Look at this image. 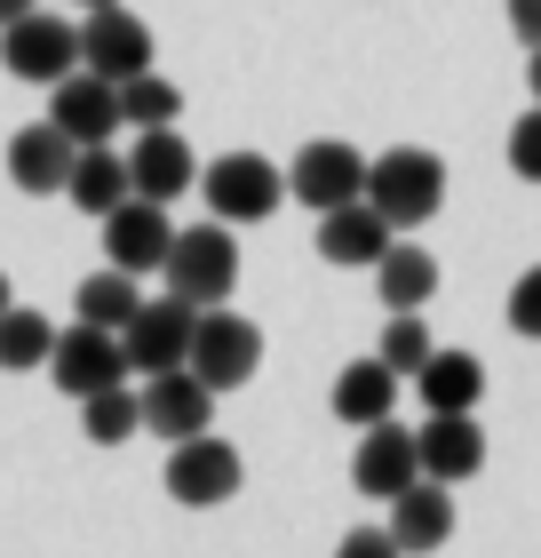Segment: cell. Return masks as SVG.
<instances>
[{
    "label": "cell",
    "mask_w": 541,
    "mask_h": 558,
    "mask_svg": "<svg viewBox=\"0 0 541 558\" xmlns=\"http://www.w3.org/2000/svg\"><path fill=\"white\" fill-rule=\"evenodd\" d=\"M415 454H422V478H446V487H462V478L485 471V430H478V408L462 415H430L415 430Z\"/></svg>",
    "instance_id": "cell-17"
},
{
    "label": "cell",
    "mask_w": 541,
    "mask_h": 558,
    "mask_svg": "<svg viewBox=\"0 0 541 558\" xmlns=\"http://www.w3.org/2000/svg\"><path fill=\"white\" fill-rule=\"evenodd\" d=\"M168 288L192 295V303H223L231 288H239V240H231V223H192V232L168 240Z\"/></svg>",
    "instance_id": "cell-2"
},
{
    "label": "cell",
    "mask_w": 541,
    "mask_h": 558,
    "mask_svg": "<svg viewBox=\"0 0 541 558\" xmlns=\"http://www.w3.org/2000/svg\"><path fill=\"white\" fill-rule=\"evenodd\" d=\"M391 550H398L391 526H351L343 535V558H391Z\"/></svg>",
    "instance_id": "cell-31"
},
{
    "label": "cell",
    "mask_w": 541,
    "mask_h": 558,
    "mask_svg": "<svg viewBox=\"0 0 541 558\" xmlns=\"http://www.w3.org/2000/svg\"><path fill=\"white\" fill-rule=\"evenodd\" d=\"M136 271H120V264H104V271H88L81 279V295H72V312L81 319H96V327H127L136 319Z\"/></svg>",
    "instance_id": "cell-25"
},
{
    "label": "cell",
    "mask_w": 541,
    "mask_h": 558,
    "mask_svg": "<svg viewBox=\"0 0 541 558\" xmlns=\"http://www.w3.org/2000/svg\"><path fill=\"white\" fill-rule=\"evenodd\" d=\"M526 81H533V105H541V48H533V64H526Z\"/></svg>",
    "instance_id": "cell-34"
},
{
    "label": "cell",
    "mask_w": 541,
    "mask_h": 558,
    "mask_svg": "<svg viewBox=\"0 0 541 558\" xmlns=\"http://www.w3.org/2000/svg\"><path fill=\"white\" fill-rule=\"evenodd\" d=\"M9 303H16V295H9V271H0V312H9Z\"/></svg>",
    "instance_id": "cell-35"
},
{
    "label": "cell",
    "mask_w": 541,
    "mask_h": 558,
    "mask_svg": "<svg viewBox=\"0 0 541 558\" xmlns=\"http://www.w3.org/2000/svg\"><path fill=\"white\" fill-rule=\"evenodd\" d=\"M0 64H9V81L57 88L64 72L81 64V24H64L48 9H24L16 24H0Z\"/></svg>",
    "instance_id": "cell-5"
},
{
    "label": "cell",
    "mask_w": 541,
    "mask_h": 558,
    "mask_svg": "<svg viewBox=\"0 0 541 558\" xmlns=\"http://www.w3.org/2000/svg\"><path fill=\"white\" fill-rule=\"evenodd\" d=\"M199 192L223 223H263L287 199V168H271L263 151H223L216 168H199Z\"/></svg>",
    "instance_id": "cell-6"
},
{
    "label": "cell",
    "mask_w": 541,
    "mask_h": 558,
    "mask_svg": "<svg viewBox=\"0 0 541 558\" xmlns=\"http://www.w3.org/2000/svg\"><path fill=\"white\" fill-rule=\"evenodd\" d=\"M24 9H40V0H0V24H16Z\"/></svg>",
    "instance_id": "cell-33"
},
{
    "label": "cell",
    "mask_w": 541,
    "mask_h": 558,
    "mask_svg": "<svg viewBox=\"0 0 541 558\" xmlns=\"http://www.w3.org/2000/svg\"><path fill=\"white\" fill-rule=\"evenodd\" d=\"M48 120L72 136V144H112V129H127L120 112V81H104V72L72 64L57 88H48Z\"/></svg>",
    "instance_id": "cell-10"
},
{
    "label": "cell",
    "mask_w": 541,
    "mask_h": 558,
    "mask_svg": "<svg viewBox=\"0 0 541 558\" xmlns=\"http://www.w3.org/2000/svg\"><path fill=\"white\" fill-rule=\"evenodd\" d=\"M48 351H57V327H48L40 312H24V303H9V312H0V367L9 375L48 367Z\"/></svg>",
    "instance_id": "cell-26"
},
{
    "label": "cell",
    "mask_w": 541,
    "mask_h": 558,
    "mask_svg": "<svg viewBox=\"0 0 541 558\" xmlns=\"http://www.w3.org/2000/svg\"><path fill=\"white\" fill-rule=\"evenodd\" d=\"M509 327H518L526 343H541V264L518 271V288H509Z\"/></svg>",
    "instance_id": "cell-29"
},
{
    "label": "cell",
    "mask_w": 541,
    "mask_h": 558,
    "mask_svg": "<svg viewBox=\"0 0 541 558\" xmlns=\"http://www.w3.org/2000/svg\"><path fill=\"white\" fill-rule=\"evenodd\" d=\"M48 375H57V391H64V399H88V391H104V384H127V375H136V360H127L120 327L72 319V327H57V351H48Z\"/></svg>",
    "instance_id": "cell-3"
},
{
    "label": "cell",
    "mask_w": 541,
    "mask_h": 558,
    "mask_svg": "<svg viewBox=\"0 0 541 558\" xmlns=\"http://www.w3.org/2000/svg\"><path fill=\"white\" fill-rule=\"evenodd\" d=\"M509 33L526 48H541V0H509Z\"/></svg>",
    "instance_id": "cell-32"
},
{
    "label": "cell",
    "mask_w": 541,
    "mask_h": 558,
    "mask_svg": "<svg viewBox=\"0 0 541 558\" xmlns=\"http://www.w3.org/2000/svg\"><path fill=\"white\" fill-rule=\"evenodd\" d=\"M327 408L343 415L351 430H367V423H382V415L398 408V367L382 360V351H374V360H351L343 375H334V399H327Z\"/></svg>",
    "instance_id": "cell-20"
},
{
    "label": "cell",
    "mask_w": 541,
    "mask_h": 558,
    "mask_svg": "<svg viewBox=\"0 0 541 558\" xmlns=\"http://www.w3.org/2000/svg\"><path fill=\"white\" fill-rule=\"evenodd\" d=\"M168 240H175V223H168V199H144V192H127L120 208L104 216V256L120 271H160L168 264Z\"/></svg>",
    "instance_id": "cell-14"
},
{
    "label": "cell",
    "mask_w": 541,
    "mask_h": 558,
    "mask_svg": "<svg viewBox=\"0 0 541 558\" xmlns=\"http://www.w3.org/2000/svg\"><path fill=\"white\" fill-rule=\"evenodd\" d=\"M192 327H199V303L168 288L160 303H136V319L120 327V343H127V360H136V375H160V367L192 360Z\"/></svg>",
    "instance_id": "cell-8"
},
{
    "label": "cell",
    "mask_w": 541,
    "mask_h": 558,
    "mask_svg": "<svg viewBox=\"0 0 541 558\" xmlns=\"http://www.w3.org/2000/svg\"><path fill=\"white\" fill-rule=\"evenodd\" d=\"M81 9H104V0H81Z\"/></svg>",
    "instance_id": "cell-36"
},
{
    "label": "cell",
    "mask_w": 541,
    "mask_h": 558,
    "mask_svg": "<svg viewBox=\"0 0 541 558\" xmlns=\"http://www.w3.org/2000/svg\"><path fill=\"white\" fill-rule=\"evenodd\" d=\"M391 240H398V223L382 216L367 192L319 216V256H327L334 271H374V264H382V247H391Z\"/></svg>",
    "instance_id": "cell-13"
},
{
    "label": "cell",
    "mask_w": 541,
    "mask_h": 558,
    "mask_svg": "<svg viewBox=\"0 0 541 558\" xmlns=\"http://www.w3.org/2000/svg\"><path fill=\"white\" fill-rule=\"evenodd\" d=\"M127 192H136V175H127V151H112V144H81V160H72V175H64V199H72V208L104 223Z\"/></svg>",
    "instance_id": "cell-19"
},
{
    "label": "cell",
    "mask_w": 541,
    "mask_h": 558,
    "mask_svg": "<svg viewBox=\"0 0 541 558\" xmlns=\"http://www.w3.org/2000/svg\"><path fill=\"white\" fill-rule=\"evenodd\" d=\"M127 175H136V192L144 199H184L199 184V160H192V144L184 129H136V144H127Z\"/></svg>",
    "instance_id": "cell-16"
},
{
    "label": "cell",
    "mask_w": 541,
    "mask_h": 558,
    "mask_svg": "<svg viewBox=\"0 0 541 558\" xmlns=\"http://www.w3.org/2000/svg\"><path fill=\"white\" fill-rule=\"evenodd\" d=\"M287 192H295L311 216L343 208V199H358V192H367V151H351L343 136L303 144V151H295V168H287Z\"/></svg>",
    "instance_id": "cell-9"
},
{
    "label": "cell",
    "mask_w": 541,
    "mask_h": 558,
    "mask_svg": "<svg viewBox=\"0 0 541 558\" xmlns=\"http://www.w3.org/2000/svg\"><path fill=\"white\" fill-rule=\"evenodd\" d=\"M247 487V463L239 447L216 439V430H192V439H168V495L192 502V511H216Z\"/></svg>",
    "instance_id": "cell-4"
},
{
    "label": "cell",
    "mask_w": 541,
    "mask_h": 558,
    "mask_svg": "<svg viewBox=\"0 0 541 558\" xmlns=\"http://www.w3.org/2000/svg\"><path fill=\"white\" fill-rule=\"evenodd\" d=\"M81 430L96 447H120V439H136L144 430V391H127V384H104V391H88L81 399Z\"/></svg>",
    "instance_id": "cell-24"
},
{
    "label": "cell",
    "mask_w": 541,
    "mask_h": 558,
    "mask_svg": "<svg viewBox=\"0 0 541 558\" xmlns=\"http://www.w3.org/2000/svg\"><path fill=\"white\" fill-rule=\"evenodd\" d=\"M72 160H81V144H72L57 120H33V129H16V136H9V184H16V192H33V199L64 192Z\"/></svg>",
    "instance_id": "cell-18"
},
{
    "label": "cell",
    "mask_w": 541,
    "mask_h": 558,
    "mask_svg": "<svg viewBox=\"0 0 541 558\" xmlns=\"http://www.w3.org/2000/svg\"><path fill=\"white\" fill-rule=\"evenodd\" d=\"M374 351H382V360H391L398 375H415V367L430 360L438 343H430V327H422L415 312H391V327H382V343H374Z\"/></svg>",
    "instance_id": "cell-28"
},
{
    "label": "cell",
    "mask_w": 541,
    "mask_h": 558,
    "mask_svg": "<svg viewBox=\"0 0 541 558\" xmlns=\"http://www.w3.org/2000/svg\"><path fill=\"white\" fill-rule=\"evenodd\" d=\"M415 384H422V408L430 415H462V408H478V399H485V367L470 360V351H430V360L415 367Z\"/></svg>",
    "instance_id": "cell-23"
},
{
    "label": "cell",
    "mask_w": 541,
    "mask_h": 558,
    "mask_svg": "<svg viewBox=\"0 0 541 558\" xmlns=\"http://www.w3.org/2000/svg\"><path fill=\"white\" fill-rule=\"evenodd\" d=\"M81 64L104 72V81H136V72H151V24L136 9H120V0L88 9V24H81Z\"/></svg>",
    "instance_id": "cell-11"
},
{
    "label": "cell",
    "mask_w": 541,
    "mask_h": 558,
    "mask_svg": "<svg viewBox=\"0 0 541 558\" xmlns=\"http://www.w3.org/2000/svg\"><path fill=\"white\" fill-rule=\"evenodd\" d=\"M192 375H208L216 391H239L255 367H263V327L223 312V303H199V327H192Z\"/></svg>",
    "instance_id": "cell-7"
},
{
    "label": "cell",
    "mask_w": 541,
    "mask_h": 558,
    "mask_svg": "<svg viewBox=\"0 0 541 558\" xmlns=\"http://www.w3.org/2000/svg\"><path fill=\"white\" fill-rule=\"evenodd\" d=\"M120 112H127V129H168L184 112V88L160 81V72H136V81H120Z\"/></svg>",
    "instance_id": "cell-27"
},
{
    "label": "cell",
    "mask_w": 541,
    "mask_h": 558,
    "mask_svg": "<svg viewBox=\"0 0 541 558\" xmlns=\"http://www.w3.org/2000/svg\"><path fill=\"white\" fill-rule=\"evenodd\" d=\"M438 256L430 247H415V240H391L382 247V264H374V288H382V303H391V312H422V303L438 295Z\"/></svg>",
    "instance_id": "cell-22"
},
{
    "label": "cell",
    "mask_w": 541,
    "mask_h": 558,
    "mask_svg": "<svg viewBox=\"0 0 541 558\" xmlns=\"http://www.w3.org/2000/svg\"><path fill=\"white\" fill-rule=\"evenodd\" d=\"M216 384L208 375H192V367H160V375H144V430H160V439H192V430H208L216 423Z\"/></svg>",
    "instance_id": "cell-12"
},
{
    "label": "cell",
    "mask_w": 541,
    "mask_h": 558,
    "mask_svg": "<svg viewBox=\"0 0 541 558\" xmlns=\"http://www.w3.org/2000/svg\"><path fill=\"white\" fill-rule=\"evenodd\" d=\"M367 199L398 223V232H415V223H430L446 208V160L422 151V144H391L382 160H367Z\"/></svg>",
    "instance_id": "cell-1"
},
{
    "label": "cell",
    "mask_w": 541,
    "mask_h": 558,
    "mask_svg": "<svg viewBox=\"0 0 541 558\" xmlns=\"http://www.w3.org/2000/svg\"><path fill=\"white\" fill-rule=\"evenodd\" d=\"M509 168H518L526 184H541V105L518 120V129H509Z\"/></svg>",
    "instance_id": "cell-30"
},
{
    "label": "cell",
    "mask_w": 541,
    "mask_h": 558,
    "mask_svg": "<svg viewBox=\"0 0 541 558\" xmlns=\"http://www.w3.org/2000/svg\"><path fill=\"white\" fill-rule=\"evenodd\" d=\"M415 478H422L415 430H398L391 415L358 430V454H351V487H358V495H382V502H391V495H406V487H415Z\"/></svg>",
    "instance_id": "cell-15"
},
{
    "label": "cell",
    "mask_w": 541,
    "mask_h": 558,
    "mask_svg": "<svg viewBox=\"0 0 541 558\" xmlns=\"http://www.w3.org/2000/svg\"><path fill=\"white\" fill-rule=\"evenodd\" d=\"M391 535L398 550H438L454 535V495H446V478H415L406 495H391Z\"/></svg>",
    "instance_id": "cell-21"
}]
</instances>
